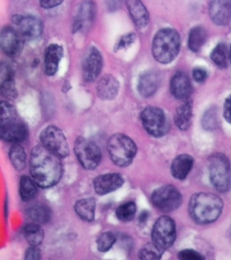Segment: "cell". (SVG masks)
<instances>
[{"instance_id": "obj_4", "label": "cell", "mask_w": 231, "mask_h": 260, "mask_svg": "<svg viewBox=\"0 0 231 260\" xmlns=\"http://www.w3.org/2000/svg\"><path fill=\"white\" fill-rule=\"evenodd\" d=\"M107 150L115 165L127 167L133 162L137 153V146L133 140L125 134H115L107 142Z\"/></svg>"}, {"instance_id": "obj_15", "label": "cell", "mask_w": 231, "mask_h": 260, "mask_svg": "<svg viewBox=\"0 0 231 260\" xmlns=\"http://www.w3.org/2000/svg\"><path fill=\"white\" fill-rule=\"evenodd\" d=\"M209 13L215 24L226 25L231 20V2L216 0L211 2Z\"/></svg>"}, {"instance_id": "obj_43", "label": "cell", "mask_w": 231, "mask_h": 260, "mask_svg": "<svg viewBox=\"0 0 231 260\" xmlns=\"http://www.w3.org/2000/svg\"><path fill=\"white\" fill-rule=\"evenodd\" d=\"M62 3V1H59V0H43L40 2L41 6L46 9L56 7Z\"/></svg>"}, {"instance_id": "obj_28", "label": "cell", "mask_w": 231, "mask_h": 260, "mask_svg": "<svg viewBox=\"0 0 231 260\" xmlns=\"http://www.w3.org/2000/svg\"><path fill=\"white\" fill-rule=\"evenodd\" d=\"M28 216L34 223L42 224L50 221L51 210L47 205L36 204L30 207L27 211Z\"/></svg>"}, {"instance_id": "obj_23", "label": "cell", "mask_w": 231, "mask_h": 260, "mask_svg": "<svg viewBox=\"0 0 231 260\" xmlns=\"http://www.w3.org/2000/svg\"><path fill=\"white\" fill-rule=\"evenodd\" d=\"M95 15V6L92 2H87L83 3L79 10L78 16L74 22V28L76 30L85 28L90 25L94 19Z\"/></svg>"}, {"instance_id": "obj_13", "label": "cell", "mask_w": 231, "mask_h": 260, "mask_svg": "<svg viewBox=\"0 0 231 260\" xmlns=\"http://www.w3.org/2000/svg\"><path fill=\"white\" fill-rule=\"evenodd\" d=\"M102 57L99 50L91 48L89 50L83 62V77L87 82H91L96 79L102 69Z\"/></svg>"}, {"instance_id": "obj_24", "label": "cell", "mask_w": 231, "mask_h": 260, "mask_svg": "<svg viewBox=\"0 0 231 260\" xmlns=\"http://www.w3.org/2000/svg\"><path fill=\"white\" fill-rule=\"evenodd\" d=\"M74 210L79 217L86 221L95 218V201L93 198L81 199L74 205Z\"/></svg>"}, {"instance_id": "obj_18", "label": "cell", "mask_w": 231, "mask_h": 260, "mask_svg": "<svg viewBox=\"0 0 231 260\" xmlns=\"http://www.w3.org/2000/svg\"><path fill=\"white\" fill-rule=\"evenodd\" d=\"M119 90V81L112 75H105L97 83V94L101 99L105 101L113 99L117 96Z\"/></svg>"}, {"instance_id": "obj_45", "label": "cell", "mask_w": 231, "mask_h": 260, "mask_svg": "<svg viewBox=\"0 0 231 260\" xmlns=\"http://www.w3.org/2000/svg\"><path fill=\"white\" fill-rule=\"evenodd\" d=\"M229 55H230V59H231V46H230V54H229Z\"/></svg>"}, {"instance_id": "obj_17", "label": "cell", "mask_w": 231, "mask_h": 260, "mask_svg": "<svg viewBox=\"0 0 231 260\" xmlns=\"http://www.w3.org/2000/svg\"><path fill=\"white\" fill-rule=\"evenodd\" d=\"M28 131L26 126L20 122L0 127V138L6 142L18 144L27 137Z\"/></svg>"}, {"instance_id": "obj_35", "label": "cell", "mask_w": 231, "mask_h": 260, "mask_svg": "<svg viewBox=\"0 0 231 260\" xmlns=\"http://www.w3.org/2000/svg\"><path fill=\"white\" fill-rule=\"evenodd\" d=\"M14 82L13 69L6 62L0 63V89Z\"/></svg>"}, {"instance_id": "obj_27", "label": "cell", "mask_w": 231, "mask_h": 260, "mask_svg": "<svg viewBox=\"0 0 231 260\" xmlns=\"http://www.w3.org/2000/svg\"><path fill=\"white\" fill-rule=\"evenodd\" d=\"M206 29L202 26H195L190 30L189 36H188V48L192 52H198L206 42Z\"/></svg>"}, {"instance_id": "obj_8", "label": "cell", "mask_w": 231, "mask_h": 260, "mask_svg": "<svg viewBox=\"0 0 231 260\" xmlns=\"http://www.w3.org/2000/svg\"><path fill=\"white\" fill-rule=\"evenodd\" d=\"M42 145L60 158L68 156L69 147L66 138L62 130L56 126L45 128L40 135Z\"/></svg>"}, {"instance_id": "obj_36", "label": "cell", "mask_w": 231, "mask_h": 260, "mask_svg": "<svg viewBox=\"0 0 231 260\" xmlns=\"http://www.w3.org/2000/svg\"><path fill=\"white\" fill-rule=\"evenodd\" d=\"M117 241V238L111 232L101 234L97 240V249L100 252L109 251Z\"/></svg>"}, {"instance_id": "obj_38", "label": "cell", "mask_w": 231, "mask_h": 260, "mask_svg": "<svg viewBox=\"0 0 231 260\" xmlns=\"http://www.w3.org/2000/svg\"><path fill=\"white\" fill-rule=\"evenodd\" d=\"M179 260H206V258L194 249H184L178 253Z\"/></svg>"}, {"instance_id": "obj_22", "label": "cell", "mask_w": 231, "mask_h": 260, "mask_svg": "<svg viewBox=\"0 0 231 260\" xmlns=\"http://www.w3.org/2000/svg\"><path fill=\"white\" fill-rule=\"evenodd\" d=\"M128 10L133 22L139 28H144L149 23V13L140 1H128Z\"/></svg>"}, {"instance_id": "obj_14", "label": "cell", "mask_w": 231, "mask_h": 260, "mask_svg": "<svg viewBox=\"0 0 231 260\" xmlns=\"http://www.w3.org/2000/svg\"><path fill=\"white\" fill-rule=\"evenodd\" d=\"M123 183L121 175L111 173L96 177L93 180V187L97 194L103 195L117 190L123 186Z\"/></svg>"}, {"instance_id": "obj_9", "label": "cell", "mask_w": 231, "mask_h": 260, "mask_svg": "<svg viewBox=\"0 0 231 260\" xmlns=\"http://www.w3.org/2000/svg\"><path fill=\"white\" fill-rule=\"evenodd\" d=\"M182 195L178 189L171 185H166L156 189L151 195L154 206L164 212L176 210L182 203Z\"/></svg>"}, {"instance_id": "obj_10", "label": "cell", "mask_w": 231, "mask_h": 260, "mask_svg": "<svg viewBox=\"0 0 231 260\" xmlns=\"http://www.w3.org/2000/svg\"><path fill=\"white\" fill-rule=\"evenodd\" d=\"M141 119L146 131L154 137H161L167 132L168 124L165 114L159 108H145L141 114Z\"/></svg>"}, {"instance_id": "obj_44", "label": "cell", "mask_w": 231, "mask_h": 260, "mask_svg": "<svg viewBox=\"0 0 231 260\" xmlns=\"http://www.w3.org/2000/svg\"><path fill=\"white\" fill-rule=\"evenodd\" d=\"M148 213L147 212H143L140 215V221L141 222H144L147 219Z\"/></svg>"}, {"instance_id": "obj_12", "label": "cell", "mask_w": 231, "mask_h": 260, "mask_svg": "<svg viewBox=\"0 0 231 260\" xmlns=\"http://www.w3.org/2000/svg\"><path fill=\"white\" fill-rule=\"evenodd\" d=\"M23 40L17 30L12 26H5L0 31V48L8 56L15 57L20 54Z\"/></svg>"}, {"instance_id": "obj_21", "label": "cell", "mask_w": 231, "mask_h": 260, "mask_svg": "<svg viewBox=\"0 0 231 260\" xmlns=\"http://www.w3.org/2000/svg\"><path fill=\"white\" fill-rule=\"evenodd\" d=\"M160 79L157 73L148 71L140 77L138 89L140 94L145 98L153 95L159 87Z\"/></svg>"}, {"instance_id": "obj_32", "label": "cell", "mask_w": 231, "mask_h": 260, "mask_svg": "<svg viewBox=\"0 0 231 260\" xmlns=\"http://www.w3.org/2000/svg\"><path fill=\"white\" fill-rule=\"evenodd\" d=\"M211 58L213 62L220 68H225L228 62V49L224 44H219L211 53Z\"/></svg>"}, {"instance_id": "obj_20", "label": "cell", "mask_w": 231, "mask_h": 260, "mask_svg": "<svg viewBox=\"0 0 231 260\" xmlns=\"http://www.w3.org/2000/svg\"><path fill=\"white\" fill-rule=\"evenodd\" d=\"M194 162V158L188 154H183L176 156L171 165L172 176L178 180H184L191 170Z\"/></svg>"}, {"instance_id": "obj_39", "label": "cell", "mask_w": 231, "mask_h": 260, "mask_svg": "<svg viewBox=\"0 0 231 260\" xmlns=\"http://www.w3.org/2000/svg\"><path fill=\"white\" fill-rule=\"evenodd\" d=\"M136 36L135 34H129L122 37L119 42L115 46V51L122 50V49L128 48L135 42Z\"/></svg>"}, {"instance_id": "obj_5", "label": "cell", "mask_w": 231, "mask_h": 260, "mask_svg": "<svg viewBox=\"0 0 231 260\" xmlns=\"http://www.w3.org/2000/svg\"><path fill=\"white\" fill-rule=\"evenodd\" d=\"M209 172L213 186L218 192H226L230 188L231 169L228 158L221 153L209 158Z\"/></svg>"}, {"instance_id": "obj_1", "label": "cell", "mask_w": 231, "mask_h": 260, "mask_svg": "<svg viewBox=\"0 0 231 260\" xmlns=\"http://www.w3.org/2000/svg\"><path fill=\"white\" fill-rule=\"evenodd\" d=\"M29 168L32 180L42 188L54 186L62 176L60 158L42 145L36 146L32 150Z\"/></svg>"}, {"instance_id": "obj_41", "label": "cell", "mask_w": 231, "mask_h": 260, "mask_svg": "<svg viewBox=\"0 0 231 260\" xmlns=\"http://www.w3.org/2000/svg\"><path fill=\"white\" fill-rule=\"evenodd\" d=\"M192 76L195 80L198 81V82H203L206 80L208 74L206 70L202 68H196L195 69L192 71Z\"/></svg>"}, {"instance_id": "obj_29", "label": "cell", "mask_w": 231, "mask_h": 260, "mask_svg": "<svg viewBox=\"0 0 231 260\" xmlns=\"http://www.w3.org/2000/svg\"><path fill=\"white\" fill-rule=\"evenodd\" d=\"M37 185L32 178L26 176L21 177L20 180V195L24 201L32 200L37 194Z\"/></svg>"}, {"instance_id": "obj_11", "label": "cell", "mask_w": 231, "mask_h": 260, "mask_svg": "<svg viewBox=\"0 0 231 260\" xmlns=\"http://www.w3.org/2000/svg\"><path fill=\"white\" fill-rule=\"evenodd\" d=\"M12 20L17 26V31L23 40H34L42 36V22L36 16L14 15L12 16Z\"/></svg>"}, {"instance_id": "obj_2", "label": "cell", "mask_w": 231, "mask_h": 260, "mask_svg": "<svg viewBox=\"0 0 231 260\" xmlns=\"http://www.w3.org/2000/svg\"><path fill=\"white\" fill-rule=\"evenodd\" d=\"M222 208V199L212 193H196L188 204L190 217L200 224L214 222L220 216Z\"/></svg>"}, {"instance_id": "obj_6", "label": "cell", "mask_w": 231, "mask_h": 260, "mask_svg": "<svg viewBox=\"0 0 231 260\" xmlns=\"http://www.w3.org/2000/svg\"><path fill=\"white\" fill-rule=\"evenodd\" d=\"M152 243L164 252L173 245L176 239V225L173 219L162 216L153 225L151 233Z\"/></svg>"}, {"instance_id": "obj_25", "label": "cell", "mask_w": 231, "mask_h": 260, "mask_svg": "<svg viewBox=\"0 0 231 260\" xmlns=\"http://www.w3.org/2000/svg\"><path fill=\"white\" fill-rule=\"evenodd\" d=\"M192 107L189 102L182 104L176 109L174 115V122L180 129L185 130L189 128L191 123Z\"/></svg>"}, {"instance_id": "obj_7", "label": "cell", "mask_w": 231, "mask_h": 260, "mask_svg": "<svg viewBox=\"0 0 231 260\" xmlns=\"http://www.w3.org/2000/svg\"><path fill=\"white\" fill-rule=\"evenodd\" d=\"M74 153L81 166L86 170H94L101 159V150L94 142L83 137L74 142Z\"/></svg>"}, {"instance_id": "obj_40", "label": "cell", "mask_w": 231, "mask_h": 260, "mask_svg": "<svg viewBox=\"0 0 231 260\" xmlns=\"http://www.w3.org/2000/svg\"><path fill=\"white\" fill-rule=\"evenodd\" d=\"M41 257V252L37 247L30 246L26 250L24 260H40Z\"/></svg>"}, {"instance_id": "obj_33", "label": "cell", "mask_w": 231, "mask_h": 260, "mask_svg": "<svg viewBox=\"0 0 231 260\" xmlns=\"http://www.w3.org/2000/svg\"><path fill=\"white\" fill-rule=\"evenodd\" d=\"M136 210H137V207L135 203L133 201H129L120 205L115 211V215L119 220L127 222L134 218Z\"/></svg>"}, {"instance_id": "obj_3", "label": "cell", "mask_w": 231, "mask_h": 260, "mask_svg": "<svg viewBox=\"0 0 231 260\" xmlns=\"http://www.w3.org/2000/svg\"><path fill=\"white\" fill-rule=\"evenodd\" d=\"M180 46V39L178 32L172 28H163L154 37L152 53L158 62L168 64L177 56Z\"/></svg>"}, {"instance_id": "obj_19", "label": "cell", "mask_w": 231, "mask_h": 260, "mask_svg": "<svg viewBox=\"0 0 231 260\" xmlns=\"http://www.w3.org/2000/svg\"><path fill=\"white\" fill-rule=\"evenodd\" d=\"M63 56V49L58 44H51L45 55V71L49 76L55 75Z\"/></svg>"}, {"instance_id": "obj_42", "label": "cell", "mask_w": 231, "mask_h": 260, "mask_svg": "<svg viewBox=\"0 0 231 260\" xmlns=\"http://www.w3.org/2000/svg\"><path fill=\"white\" fill-rule=\"evenodd\" d=\"M223 114L226 121L231 124V95L225 100Z\"/></svg>"}, {"instance_id": "obj_26", "label": "cell", "mask_w": 231, "mask_h": 260, "mask_svg": "<svg viewBox=\"0 0 231 260\" xmlns=\"http://www.w3.org/2000/svg\"><path fill=\"white\" fill-rule=\"evenodd\" d=\"M23 232L26 241L32 247H37L44 240V230L38 223H28L24 227Z\"/></svg>"}, {"instance_id": "obj_31", "label": "cell", "mask_w": 231, "mask_h": 260, "mask_svg": "<svg viewBox=\"0 0 231 260\" xmlns=\"http://www.w3.org/2000/svg\"><path fill=\"white\" fill-rule=\"evenodd\" d=\"M17 113L15 107L9 102L0 101V127L16 123Z\"/></svg>"}, {"instance_id": "obj_16", "label": "cell", "mask_w": 231, "mask_h": 260, "mask_svg": "<svg viewBox=\"0 0 231 260\" xmlns=\"http://www.w3.org/2000/svg\"><path fill=\"white\" fill-rule=\"evenodd\" d=\"M170 91L176 99L186 100L189 98L192 86L185 73L179 72L174 75L170 81Z\"/></svg>"}, {"instance_id": "obj_34", "label": "cell", "mask_w": 231, "mask_h": 260, "mask_svg": "<svg viewBox=\"0 0 231 260\" xmlns=\"http://www.w3.org/2000/svg\"><path fill=\"white\" fill-rule=\"evenodd\" d=\"M164 252L156 247L153 243H147L139 251V257L141 260H160Z\"/></svg>"}, {"instance_id": "obj_37", "label": "cell", "mask_w": 231, "mask_h": 260, "mask_svg": "<svg viewBox=\"0 0 231 260\" xmlns=\"http://www.w3.org/2000/svg\"><path fill=\"white\" fill-rule=\"evenodd\" d=\"M217 113L215 109L207 111L203 118V125L207 129H212L217 125Z\"/></svg>"}, {"instance_id": "obj_30", "label": "cell", "mask_w": 231, "mask_h": 260, "mask_svg": "<svg viewBox=\"0 0 231 260\" xmlns=\"http://www.w3.org/2000/svg\"><path fill=\"white\" fill-rule=\"evenodd\" d=\"M9 157L12 166L18 171L24 170L26 166V154L19 144H14L9 150Z\"/></svg>"}]
</instances>
